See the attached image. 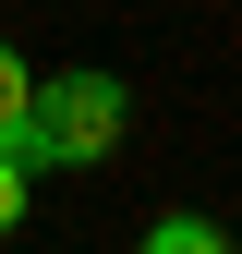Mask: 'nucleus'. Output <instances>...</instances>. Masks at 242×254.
Masks as SVG:
<instances>
[{"instance_id":"1","label":"nucleus","mask_w":242,"mask_h":254,"mask_svg":"<svg viewBox=\"0 0 242 254\" xmlns=\"http://www.w3.org/2000/svg\"><path fill=\"white\" fill-rule=\"evenodd\" d=\"M109 145H121V85L109 73H60V85L24 97V133H12L24 170H85V157H109Z\"/></svg>"},{"instance_id":"2","label":"nucleus","mask_w":242,"mask_h":254,"mask_svg":"<svg viewBox=\"0 0 242 254\" xmlns=\"http://www.w3.org/2000/svg\"><path fill=\"white\" fill-rule=\"evenodd\" d=\"M145 254H230V230H218V218H158Z\"/></svg>"},{"instance_id":"3","label":"nucleus","mask_w":242,"mask_h":254,"mask_svg":"<svg viewBox=\"0 0 242 254\" xmlns=\"http://www.w3.org/2000/svg\"><path fill=\"white\" fill-rule=\"evenodd\" d=\"M24 97H37V85H24V61L0 49V157H12V133H24Z\"/></svg>"},{"instance_id":"4","label":"nucleus","mask_w":242,"mask_h":254,"mask_svg":"<svg viewBox=\"0 0 242 254\" xmlns=\"http://www.w3.org/2000/svg\"><path fill=\"white\" fill-rule=\"evenodd\" d=\"M24 218V157H0V230Z\"/></svg>"}]
</instances>
